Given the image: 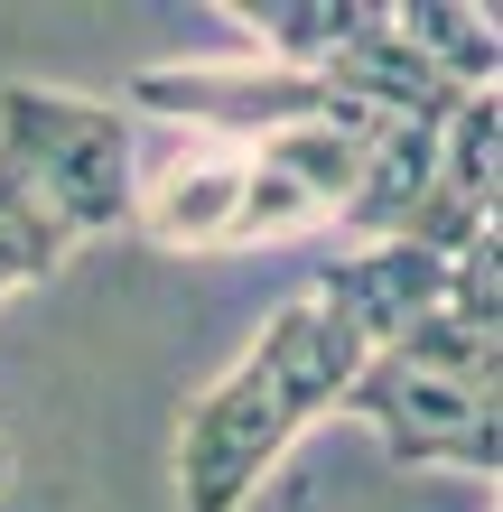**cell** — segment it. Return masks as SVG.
Segmentation results:
<instances>
[{
    "label": "cell",
    "mask_w": 503,
    "mask_h": 512,
    "mask_svg": "<svg viewBox=\"0 0 503 512\" xmlns=\"http://www.w3.org/2000/svg\"><path fill=\"white\" fill-rule=\"evenodd\" d=\"M354 373H364V336L327 298H280V317L233 354V373L177 429V512H243L261 475L289 457V438L345 401Z\"/></svg>",
    "instance_id": "2"
},
{
    "label": "cell",
    "mask_w": 503,
    "mask_h": 512,
    "mask_svg": "<svg viewBox=\"0 0 503 512\" xmlns=\"http://www.w3.org/2000/svg\"><path fill=\"white\" fill-rule=\"evenodd\" d=\"M401 38L420 47L457 94H494L503 47H494V19L485 10H466V0H410V10H401Z\"/></svg>",
    "instance_id": "4"
},
{
    "label": "cell",
    "mask_w": 503,
    "mask_h": 512,
    "mask_svg": "<svg viewBox=\"0 0 503 512\" xmlns=\"http://www.w3.org/2000/svg\"><path fill=\"white\" fill-rule=\"evenodd\" d=\"M131 112H159V122H187L205 140H271L289 122H373L364 103L327 94V84L289 75V66H140L131 75Z\"/></svg>",
    "instance_id": "3"
},
{
    "label": "cell",
    "mask_w": 503,
    "mask_h": 512,
    "mask_svg": "<svg viewBox=\"0 0 503 512\" xmlns=\"http://www.w3.org/2000/svg\"><path fill=\"white\" fill-rule=\"evenodd\" d=\"M140 196V131L122 103L0 84V298L56 280L94 233H122Z\"/></svg>",
    "instance_id": "1"
},
{
    "label": "cell",
    "mask_w": 503,
    "mask_h": 512,
    "mask_svg": "<svg viewBox=\"0 0 503 512\" xmlns=\"http://www.w3.org/2000/svg\"><path fill=\"white\" fill-rule=\"evenodd\" d=\"M0 485H10V447H0Z\"/></svg>",
    "instance_id": "5"
}]
</instances>
